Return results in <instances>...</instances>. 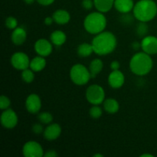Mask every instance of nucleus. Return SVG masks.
<instances>
[{"instance_id":"nucleus-37","label":"nucleus","mask_w":157,"mask_h":157,"mask_svg":"<svg viewBox=\"0 0 157 157\" xmlns=\"http://www.w3.org/2000/svg\"><path fill=\"white\" fill-rule=\"evenodd\" d=\"M54 21H54L53 17L48 16V17H46V18H44V24H45L46 25H51Z\"/></svg>"},{"instance_id":"nucleus-31","label":"nucleus","mask_w":157,"mask_h":157,"mask_svg":"<svg viewBox=\"0 0 157 157\" xmlns=\"http://www.w3.org/2000/svg\"><path fill=\"white\" fill-rule=\"evenodd\" d=\"M44 128H43V126L41 124H35L32 127V131L34 132V133L35 134H41V133L44 132Z\"/></svg>"},{"instance_id":"nucleus-1","label":"nucleus","mask_w":157,"mask_h":157,"mask_svg":"<svg viewBox=\"0 0 157 157\" xmlns=\"http://www.w3.org/2000/svg\"><path fill=\"white\" fill-rule=\"evenodd\" d=\"M94 52L100 56L107 55L115 50L117 41L115 35L110 32H102L96 35L92 40Z\"/></svg>"},{"instance_id":"nucleus-25","label":"nucleus","mask_w":157,"mask_h":157,"mask_svg":"<svg viewBox=\"0 0 157 157\" xmlns=\"http://www.w3.org/2000/svg\"><path fill=\"white\" fill-rule=\"evenodd\" d=\"M134 18H135L133 13L132 15L131 13L128 12V13H123L122 15L120 17L119 21L124 25H132L133 23Z\"/></svg>"},{"instance_id":"nucleus-3","label":"nucleus","mask_w":157,"mask_h":157,"mask_svg":"<svg viewBox=\"0 0 157 157\" xmlns=\"http://www.w3.org/2000/svg\"><path fill=\"white\" fill-rule=\"evenodd\" d=\"M133 15L139 21H151L157 14V5L153 0H140L135 4Z\"/></svg>"},{"instance_id":"nucleus-35","label":"nucleus","mask_w":157,"mask_h":157,"mask_svg":"<svg viewBox=\"0 0 157 157\" xmlns=\"http://www.w3.org/2000/svg\"><path fill=\"white\" fill-rule=\"evenodd\" d=\"M58 156V153H57L55 150H48V151H47L44 154V156L45 157H56Z\"/></svg>"},{"instance_id":"nucleus-21","label":"nucleus","mask_w":157,"mask_h":157,"mask_svg":"<svg viewBox=\"0 0 157 157\" xmlns=\"http://www.w3.org/2000/svg\"><path fill=\"white\" fill-rule=\"evenodd\" d=\"M103 67H104V63L101 59L98 58L94 59L89 65V71L91 75V78H96L97 75H99L103 70Z\"/></svg>"},{"instance_id":"nucleus-24","label":"nucleus","mask_w":157,"mask_h":157,"mask_svg":"<svg viewBox=\"0 0 157 157\" xmlns=\"http://www.w3.org/2000/svg\"><path fill=\"white\" fill-rule=\"evenodd\" d=\"M148 25H147V22H145V21H140L137 24V25H136V32L140 38H144V37L147 36V33H148Z\"/></svg>"},{"instance_id":"nucleus-20","label":"nucleus","mask_w":157,"mask_h":157,"mask_svg":"<svg viewBox=\"0 0 157 157\" xmlns=\"http://www.w3.org/2000/svg\"><path fill=\"white\" fill-rule=\"evenodd\" d=\"M44 58V57L40 55L35 57L31 61L29 67L35 72H39L42 71L46 66V60Z\"/></svg>"},{"instance_id":"nucleus-16","label":"nucleus","mask_w":157,"mask_h":157,"mask_svg":"<svg viewBox=\"0 0 157 157\" xmlns=\"http://www.w3.org/2000/svg\"><path fill=\"white\" fill-rule=\"evenodd\" d=\"M133 0H115L114 7L121 13H128L134 8Z\"/></svg>"},{"instance_id":"nucleus-7","label":"nucleus","mask_w":157,"mask_h":157,"mask_svg":"<svg viewBox=\"0 0 157 157\" xmlns=\"http://www.w3.org/2000/svg\"><path fill=\"white\" fill-rule=\"evenodd\" d=\"M30 59L25 53L18 52L14 53L11 57V64L17 70L23 71L29 68L30 66Z\"/></svg>"},{"instance_id":"nucleus-18","label":"nucleus","mask_w":157,"mask_h":157,"mask_svg":"<svg viewBox=\"0 0 157 157\" xmlns=\"http://www.w3.org/2000/svg\"><path fill=\"white\" fill-rule=\"evenodd\" d=\"M94 6L98 12L106 13L114 6L115 0H93Z\"/></svg>"},{"instance_id":"nucleus-27","label":"nucleus","mask_w":157,"mask_h":157,"mask_svg":"<svg viewBox=\"0 0 157 157\" xmlns=\"http://www.w3.org/2000/svg\"><path fill=\"white\" fill-rule=\"evenodd\" d=\"M38 119L41 124H49L53 121V116L49 112H42L38 115Z\"/></svg>"},{"instance_id":"nucleus-9","label":"nucleus","mask_w":157,"mask_h":157,"mask_svg":"<svg viewBox=\"0 0 157 157\" xmlns=\"http://www.w3.org/2000/svg\"><path fill=\"white\" fill-rule=\"evenodd\" d=\"M2 125L6 129H13L18 124V116L12 109L4 110L1 115Z\"/></svg>"},{"instance_id":"nucleus-12","label":"nucleus","mask_w":157,"mask_h":157,"mask_svg":"<svg viewBox=\"0 0 157 157\" xmlns=\"http://www.w3.org/2000/svg\"><path fill=\"white\" fill-rule=\"evenodd\" d=\"M25 107L30 113H38L41 107V101L39 96L36 94H31L25 101Z\"/></svg>"},{"instance_id":"nucleus-11","label":"nucleus","mask_w":157,"mask_h":157,"mask_svg":"<svg viewBox=\"0 0 157 157\" xmlns=\"http://www.w3.org/2000/svg\"><path fill=\"white\" fill-rule=\"evenodd\" d=\"M141 48L143 52L150 55L157 54V38L151 35H147L141 41Z\"/></svg>"},{"instance_id":"nucleus-6","label":"nucleus","mask_w":157,"mask_h":157,"mask_svg":"<svg viewBox=\"0 0 157 157\" xmlns=\"http://www.w3.org/2000/svg\"><path fill=\"white\" fill-rule=\"evenodd\" d=\"M86 98L90 104L93 105H99L104 101L105 91L101 86L98 84H92L89 86L86 90Z\"/></svg>"},{"instance_id":"nucleus-40","label":"nucleus","mask_w":157,"mask_h":157,"mask_svg":"<svg viewBox=\"0 0 157 157\" xmlns=\"http://www.w3.org/2000/svg\"><path fill=\"white\" fill-rule=\"evenodd\" d=\"M104 156H103L102 154H100V153H97V154L94 155V157H103Z\"/></svg>"},{"instance_id":"nucleus-39","label":"nucleus","mask_w":157,"mask_h":157,"mask_svg":"<svg viewBox=\"0 0 157 157\" xmlns=\"http://www.w3.org/2000/svg\"><path fill=\"white\" fill-rule=\"evenodd\" d=\"M140 156H142V157H147V156H148V157H153V155L148 154V153H145V154H142Z\"/></svg>"},{"instance_id":"nucleus-29","label":"nucleus","mask_w":157,"mask_h":157,"mask_svg":"<svg viewBox=\"0 0 157 157\" xmlns=\"http://www.w3.org/2000/svg\"><path fill=\"white\" fill-rule=\"evenodd\" d=\"M6 26L9 29H12V30H14L15 29H16L18 27V21L15 18L12 16L8 17L6 19Z\"/></svg>"},{"instance_id":"nucleus-19","label":"nucleus","mask_w":157,"mask_h":157,"mask_svg":"<svg viewBox=\"0 0 157 157\" xmlns=\"http://www.w3.org/2000/svg\"><path fill=\"white\" fill-rule=\"evenodd\" d=\"M51 42L56 46H61L65 43L67 36L62 31L57 30L52 32L50 36Z\"/></svg>"},{"instance_id":"nucleus-10","label":"nucleus","mask_w":157,"mask_h":157,"mask_svg":"<svg viewBox=\"0 0 157 157\" xmlns=\"http://www.w3.org/2000/svg\"><path fill=\"white\" fill-rule=\"evenodd\" d=\"M35 52L38 55L42 57H47L52 54L53 51V47H52V42L45 38H41L38 39L34 45Z\"/></svg>"},{"instance_id":"nucleus-4","label":"nucleus","mask_w":157,"mask_h":157,"mask_svg":"<svg viewBox=\"0 0 157 157\" xmlns=\"http://www.w3.org/2000/svg\"><path fill=\"white\" fill-rule=\"evenodd\" d=\"M106 26L107 18L101 12H91L84 20V29L92 35H98L104 32Z\"/></svg>"},{"instance_id":"nucleus-33","label":"nucleus","mask_w":157,"mask_h":157,"mask_svg":"<svg viewBox=\"0 0 157 157\" xmlns=\"http://www.w3.org/2000/svg\"><path fill=\"white\" fill-rule=\"evenodd\" d=\"M110 67V68H111L112 71L119 70L120 67H121V64H120L119 61H112V62H111Z\"/></svg>"},{"instance_id":"nucleus-32","label":"nucleus","mask_w":157,"mask_h":157,"mask_svg":"<svg viewBox=\"0 0 157 157\" xmlns=\"http://www.w3.org/2000/svg\"><path fill=\"white\" fill-rule=\"evenodd\" d=\"M94 6V1L92 0H83L82 1V6L86 10H90Z\"/></svg>"},{"instance_id":"nucleus-2","label":"nucleus","mask_w":157,"mask_h":157,"mask_svg":"<svg viewBox=\"0 0 157 157\" xmlns=\"http://www.w3.org/2000/svg\"><path fill=\"white\" fill-rule=\"evenodd\" d=\"M153 62L150 55L146 52L135 54L130 61V68L134 75L144 76L151 71Z\"/></svg>"},{"instance_id":"nucleus-8","label":"nucleus","mask_w":157,"mask_h":157,"mask_svg":"<svg viewBox=\"0 0 157 157\" xmlns=\"http://www.w3.org/2000/svg\"><path fill=\"white\" fill-rule=\"evenodd\" d=\"M22 153L25 157H41L44 154L41 146L35 141H29L25 144L22 148Z\"/></svg>"},{"instance_id":"nucleus-34","label":"nucleus","mask_w":157,"mask_h":157,"mask_svg":"<svg viewBox=\"0 0 157 157\" xmlns=\"http://www.w3.org/2000/svg\"><path fill=\"white\" fill-rule=\"evenodd\" d=\"M37 2H38L40 5H41V6H48L52 5V3L55 2V0H37Z\"/></svg>"},{"instance_id":"nucleus-13","label":"nucleus","mask_w":157,"mask_h":157,"mask_svg":"<svg viewBox=\"0 0 157 157\" xmlns=\"http://www.w3.org/2000/svg\"><path fill=\"white\" fill-rule=\"evenodd\" d=\"M124 81H125V77L120 70L112 71L108 76V84L112 88H120L124 85Z\"/></svg>"},{"instance_id":"nucleus-36","label":"nucleus","mask_w":157,"mask_h":157,"mask_svg":"<svg viewBox=\"0 0 157 157\" xmlns=\"http://www.w3.org/2000/svg\"><path fill=\"white\" fill-rule=\"evenodd\" d=\"M131 47L133 50H139L140 48H141V43L138 42V41H133L131 44Z\"/></svg>"},{"instance_id":"nucleus-14","label":"nucleus","mask_w":157,"mask_h":157,"mask_svg":"<svg viewBox=\"0 0 157 157\" xmlns=\"http://www.w3.org/2000/svg\"><path fill=\"white\" fill-rule=\"evenodd\" d=\"M44 136L45 140L48 141H53L58 139L61 133V127L58 124H49L44 132Z\"/></svg>"},{"instance_id":"nucleus-26","label":"nucleus","mask_w":157,"mask_h":157,"mask_svg":"<svg viewBox=\"0 0 157 157\" xmlns=\"http://www.w3.org/2000/svg\"><path fill=\"white\" fill-rule=\"evenodd\" d=\"M33 71L32 69H25L21 72V78H22L23 81H25L27 84H30L35 79V74H34Z\"/></svg>"},{"instance_id":"nucleus-38","label":"nucleus","mask_w":157,"mask_h":157,"mask_svg":"<svg viewBox=\"0 0 157 157\" xmlns=\"http://www.w3.org/2000/svg\"><path fill=\"white\" fill-rule=\"evenodd\" d=\"M35 1V0H24L26 4H28V5L32 4V3H33Z\"/></svg>"},{"instance_id":"nucleus-15","label":"nucleus","mask_w":157,"mask_h":157,"mask_svg":"<svg viewBox=\"0 0 157 157\" xmlns=\"http://www.w3.org/2000/svg\"><path fill=\"white\" fill-rule=\"evenodd\" d=\"M26 38H27L26 31L21 27H17L16 29H14L11 35L12 41L16 45H21L25 43Z\"/></svg>"},{"instance_id":"nucleus-17","label":"nucleus","mask_w":157,"mask_h":157,"mask_svg":"<svg viewBox=\"0 0 157 157\" xmlns=\"http://www.w3.org/2000/svg\"><path fill=\"white\" fill-rule=\"evenodd\" d=\"M54 21L58 25H65L69 22L71 19V15L67 11L64 9H58L52 15Z\"/></svg>"},{"instance_id":"nucleus-28","label":"nucleus","mask_w":157,"mask_h":157,"mask_svg":"<svg viewBox=\"0 0 157 157\" xmlns=\"http://www.w3.org/2000/svg\"><path fill=\"white\" fill-rule=\"evenodd\" d=\"M89 114H90V117L94 118V119H98L102 116L103 110L101 107H98V105H94L90 109Z\"/></svg>"},{"instance_id":"nucleus-5","label":"nucleus","mask_w":157,"mask_h":157,"mask_svg":"<svg viewBox=\"0 0 157 157\" xmlns=\"http://www.w3.org/2000/svg\"><path fill=\"white\" fill-rule=\"evenodd\" d=\"M70 78L72 82L77 85L82 86L87 84L91 78L90 71L81 64H76L70 71Z\"/></svg>"},{"instance_id":"nucleus-23","label":"nucleus","mask_w":157,"mask_h":157,"mask_svg":"<svg viewBox=\"0 0 157 157\" xmlns=\"http://www.w3.org/2000/svg\"><path fill=\"white\" fill-rule=\"evenodd\" d=\"M77 52H78V55L80 57L86 58V57L90 56L93 53L94 49L91 44H89V43H82V44H79L78 46Z\"/></svg>"},{"instance_id":"nucleus-30","label":"nucleus","mask_w":157,"mask_h":157,"mask_svg":"<svg viewBox=\"0 0 157 157\" xmlns=\"http://www.w3.org/2000/svg\"><path fill=\"white\" fill-rule=\"evenodd\" d=\"M11 105V101L9 99V98H7L5 95H2L1 98H0V108L1 110H6V109L9 108Z\"/></svg>"},{"instance_id":"nucleus-22","label":"nucleus","mask_w":157,"mask_h":157,"mask_svg":"<svg viewBox=\"0 0 157 157\" xmlns=\"http://www.w3.org/2000/svg\"><path fill=\"white\" fill-rule=\"evenodd\" d=\"M104 108L107 113L113 114L118 112L120 109V104L117 100L113 98H108L104 101Z\"/></svg>"}]
</instances>
